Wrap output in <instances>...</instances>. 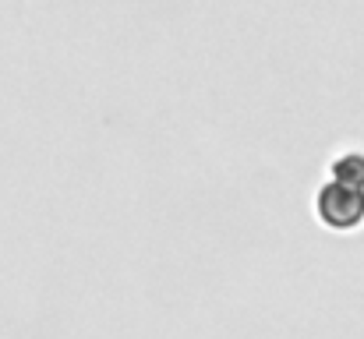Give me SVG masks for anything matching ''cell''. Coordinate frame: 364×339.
<instances>
[{
    "label": "cell",
    "mask_w": 364,
    "mask_h": 339,
    "mask_svg": "<svg viewBox=\"0 0 364 339\" xmlns=\"http://www.w3.org/2000/svg\"><path fill=\"white\" fill-rule=\"evenodd\" d=\"M318 216L333 230H354L364 220V188H350L340 181L326 184L318 191Z\"/></svg>",
    "instance_id": "6da1fadb"
},
{
    "label": "cell",
    "mask_w": 364,
    "mask_h": 339,
    "mask_svg": "<svg viewBox=\"0 0 364 339\" xmlns=\"http://www.w3.org/2000/svg\"><path fill=\"white\" fill-rule=\"evenodd\" d=\"M333 181L350 184V188H364V156H343L333 166Z\"/></svg>",
    "instance_id": "7a4b0ae2"
}]
</instances>
